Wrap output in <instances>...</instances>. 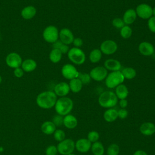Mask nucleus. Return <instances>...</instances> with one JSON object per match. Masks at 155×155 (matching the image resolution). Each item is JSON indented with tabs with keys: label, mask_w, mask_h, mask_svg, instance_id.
Returning <instances> with one entry per match:
<instances>
[{
	"label": "nucleus",
	"mask_w": 155,
	"mask_h": 155,
	"mask_svg": "<svg viewBox=\"0 0 155 155\" xmlns=\"http://www.w3.org/2000/svg\"><path fill=\"white\" fill-rule=\"evenodd\" d=\"M68 85L70 87V91L74 93H79L82 90L83 86L82 82L78 78L70 80L68 83Z\"/></svg>",
	"instance_id": "nucleus-25"
},
{
	"label": "nucleus",
	"mask_w": 155,
	"mask_h": 155,
	"mask_svg": "<svg viewBox=\"0 0 155 155\" xmlns=\"http://www.w3.org/2000/svg\"><path fill=\"white\" fill-rule=\"evenodd\" d=\"M117 114H118V117H119L120 119H124L127 117L128 114V112L125 108H120L117 111Z\"/></svg>",
	"instance_id": "nucleus-41"
},
{
	"label": "nucleus",
	"mask_w": 155,
	"mask_h": 155,
	"mask_svg": "<svg viewBox=\"0 0 155 155\" xmlns=\"http://www.w3.org/2000/svg\"><path fill=\"white\" fill-rule=\"evenodd\" d=\"M98 102L103 108H111L117 104L118 98L113 91L110 90L105 91L99 96Z\"/></svg>",
	"instance_id": "nucleus-2"
},
{
	"label": "nucleus",
	"mask_w": 155,
	"mask_h": 155,
	"mask_svg": "<svg viewBox=\"0 0 155 155\" xmlns=\"http://www.w3.org/2000/svg\"><path fill=\"white\" fill-rule=\"evenodd\" d=\"M137 14L134 9L129 8L127 10L123 15L122 19L125 25H130L132 24L136 19Z\"/></svg>",
	"instance_id": "nucleus-18"
},
{
	"label": "nucleus",
	"mask_w": 155,
	"mask_h": 155,
	"mask_svg": "<svg viewBox=\"0 0 155 155\" xmlns=\"http://www.w3.org/2000/svg\"><path fill=\"white\" fill-rule=\"evenodd\" d=\"M1 82H2V77L0 76V84L1 83Z\"/></svg>",
	"instance_id": "nucleus-47"
},
{
	"label": "nucleus",
	"mask_w": 155,
	"mask_h": 155,
	"mask_svg": "<svg viewBox=\"0 0 155 155\" xmlns=\"http://www.w3.org/2000/svg\"><path fill=\"white\" fill-rule=\"evenodd\" d=\"M133 34L132 28L128 25H125L120 29V35L124 39L130 38Z\"/></svg>",
	"instance_id": "nucleus-32"
},
{
	"label": "nucleus",
	"mask_w": 155,
	"mask_h": 155,
	"mask_svg": "<svg viewBox=\"0 0 155 155\" xmlns=\"http://www.w3.org/2000/svg\"><path fill=\"white\" fill-rule=\"evenodd\" d=\"M21 16L27 20L33 18L36 14V9L33 5H28L25 7L21 10Z\"/></svg>",
	"instance_id": "nucleus-19"
},
{
	"label": "nucleus",
	"mask_w": 155,
	"mask_h": 155,
	"mask_svg": "<svg viewBox=\"0 0 155 155\" xmlns=\"http://www.w3.org/2000/svg\"><path fill=\"white\" fill-rule=\"evenodd\" d=\"M53 44V48H56L59 50L62 54H66L70 50L68 45H66L62 42L59 39L54 42Z\"/></svg>",
	"instance_id": "nucleus-31"
},
{
	"label": "nucleus",
	"mask_w": 155,
	"mask_h": 155,
	"mask_svg": "<svg viewBox=\"0 0 155 155\" xmlns=\"http://www.w3.org/2000/svg\"><path fill=\"white\" fill-rule=\"evenodd\" d=\"M36 62L32 59H26L22 61L21 64V68L24 72H31L36 69Z\"/></svg>",
	"instance_id": "nucleus-21"
},
{
	"label": "nucleus",
	"mask_w": 155,
	"mask_h": 155,
	"mask_svg": "<svg viewBox=\"0 0 155 155\" xmlns=\"http://www.w3.org/2000/svg\"><path fill=\"white\" fill-rule=\"evenodd\" d=\"M89 74L91 79L100 82L105 80L108 74V70L104 66H97L93 68Z\"/></svg>",
	"instance_id": "nucleus-10"
},
{
	"label": "nucleus",
	"mask_w": 155,
	"mask_h": 155,
	"mask_svg": "<svg viewBox=\"0 0 155 155\" xmlns=\"http://www.w3.org/2000/svg\"><path fill=\"white\" fill-rule=\"evenodd\" d=\"M58 153L57 147L54 145H50L45 150L46 155H56Z\"/></svg>",
	"instance_id": "nucleus-40"
},
{
	"label": "nucleus",
	"mask_w": 155,
	"mask_h": 155,
	"mask_svg": "<svg viewBox=\"0 0 155 155\" xmlns=\"http://www.w3.org/2000/svg\"><path fill=\"white\" fill-rule=\"evenodd\" d=\"M54 138L58 142H61L65 139V132L60 129L56 130L54 132Z\"/></svg>",
	"instance_id": "nucleus-35"
},
{
	"label": "nucleus",
	"mask_w": 155,
	"mask_h": 155,
	"mask_svg": "<svg viewBox=\"0 0 155 155\" xmlns=\"http://www.w3.org/2000/svg\"><path fill=\"white\" fill-rule=\"evenodd\" d=\"M112 25L113 27L117 29H120L122 28L125 24L122 19V18H115L112 20Z\"/></svg>",
	"instance_id": "nucleus-37"
},
{
	"label": "nucleus",
	"mask_w": 155,
	"mask_h": 155,
	"mask_svg": "<svg viewBox=\"0 0 155 155\" xmlns=\"http://www.w3.org/2000/svg\"><path fill=\"white\" fill-rule=\"evenodd\" d=\"M91 147V142L87 139L82 138L78 139L75 143L76 149L81 153H84L88 152Z\"/></svg>",
	"instance_id": "nucleus-16"
},
{
	"label": "nucleus",
	"mask_w": 155,
	"mask_h": 155,
	"mask_svg": "<svg viewBox=\"0 0 155 155\" xmlns=\"http://www.w3.org/2000/svg\"><path fill=\"white\" fill-rule=\"evenodd\" d=\"M140 131L145 136H151L155 132V125L152 122H144L140 126Z\"/></svg>",
	"instance_id": "nucleus-20"
},
{
	"label": "nucleus",
	"mask_w": 155,
	"mask_h": 155,
	"mask_svg": "<svg viewBox=\"0 0 155 155\" xmlns=\"http://www.w3.org/2000/svg\"><path fill=\"white\" fill-rule=\"evenodd\" d=\"M5 62L7 66L12 68H16L21 66L22 59L21 56L15 52H12L5 58Z\"/></svg>",
	"instance_id": "nucleus-12"
},
{
	"label": "nucleus",
	"mask_w": 155,
	"mask_h": 155,
	"mask_svg": "<svg viewBox=\"0 0 155 155\" xmlns=\"http://www.w3.org/2000/svg\"><path fill=\"white\" fill-rule=\"evenodd\" d=\"M133 155H148V154L145 151L141 150H139L136 151Z\"/></svg>",
	"instance_id": "nucleus-45"
},
{
	"label": "nucleus",
	"mask_w": 155,
	"mask_h": 155,
	"mask_svg": "<svg viewBox=\"0 0 155 155\" xmlns=\"http://www.w3.org/2000/svg\"><path fill=\"white\" fill-rule=\"evenodd\" d=\"M41 130L45 134H51L55 131L56 126L52 121H45L41 125Z\"/></svg>",
	"instance_id": "nucleus-26"
},
{
	"label": "nucleus",
	"mask_w": 155,
	"mask_h": 155,
	"mask_svg": "<svg viewBox=\"0 0 155 155\" xmlns=\"http://www.w3.org/2000/svg\"><path fill=\"white\" fill-rule=\"evenodd\" d=\"M74 39V36L73 33L67 28H62L59 31V39L66 45H68L72 44Z\"/></svg>",
	"instance_id": "nucleus-13"
},
{
	"label": "nucleus",
	"mask_w": 155,
	"mask_h": 155,
	"mask_svg": "<svg viewBox=\"0 0 155 155\" xmlns=\"http://www.w3.org/2000/svg\"><path fill=\"white\" fill-rule=\"evenodd\" d=\"M63 121L64 117H62V116L58 114L57 115H55L52 119V122L56 127H61L62 125H63Z\"/></svg>",
	"instance_id": "nucleus-38"
},
{
	"label": "nucleus",
	"mask_w": 155,
	"mask_h": 155,
	"mask_svg": "<svg viewBox=\"0 0 155 155\" xmlns=\"http://www.w3.org/2000/svg\"><path fill=\"white\" fill-rule=\"evenodd\" d=\"M59 31L56 26L52 25H48L43 31V38L47 42L53 44L59 39Z\"/></svg>",
	"instance_id": "nucleus-6"
},
{
	"label": "nucleus",
	"mask_w": 155,
	"mask_h": 155,
	"mask_svg": "<svg viewBox=\"0 0 155 155\" xmlns=\"http://www.w3.org/2000/svg\"><path fill=\"white\" fill-rule=\"evenodd\" d=\"M99 139V134L96 131H91L88 133L87 139L91 142H96Z\"/></svg>",
	"instance_id": "nucleus-36"
},
{
	"label": "nucleus",
	"mask_w": 155,
	"mask_h": 155,
	"mask_svg": "<svg viewBox=\"0 0 155 155\" xmlns=\"http://www.w3.org/2000/svg\"><path fill=\"white\" fill-rule=\"evenodd\" d=\"M119 147L116 143L111 144L107 148V155H118L119 153Z\"/></svg>",
	"instance_id": "nucleus-34"
},
{
	"label": "nucleus",
	"mask_w": 155,
	"mask_h": 155,
	"mask_svg": "<svg viewBox=\"0 0 155 155\" xmlns=\"http://www.w3.org/2000/svg\"><path fill=\"white\" fill-rule=\"evenodd\" d=\"M13 74L16 78H22L24 76V71L21 67H18L14 69Z\"/></svg>",
	"instance_id": "nucleus-42"
},
{
	"label": "nucleus",
	"mask_w": 155,
	"mask_h": 155,
	"mask_svg": "<svg viewBox=\"0 0 155 155\" xmlns=\"http://www.w3.org/2000/svg\"><path fill=\"white\" fill-rule=\"evenodd\" d=\"M138 50L140 53L145 56H151L154 51L153 45L147 41H143L140 42L138 46Z\"/></svg>",
	"instance_id": "nucleus-14"
},
{
	"label": "nucleus",
	"mask_w": 155,
	"mask_h": 155,
	"mask_svg": "<svg viewBox=\"0 0 155 155\" xmlns=\"http://www.w3.org/2000/svg\"><path fill=\"white\" fill-rule=\"evenodd\" d=\"M118 117L117 110L113 108H108L104 113V118L107 122H113Z\"/></svg>",
	"instance_id": "nucleus-24"
},
{
	"label": "nucleus",
	"mask_w": 155,
	"mask_h": 155,
	"mask_svg": "<svg viewBox=\"0 0 155 155\" xmlns=\"http://www.w3.org/2000/svg\"><path fill=\"white\" fill-rule=\"evenodd\" d=\"M128 89L124 84H121L115 88V94L119 99H126L128 96Z\"/></svg>",
	"instance_id": "nucleus-23"
},
{
	"label": "nucleus",
	"mask_w": 155,
	"mask_h": 155,
	"mask_svg": "<svg viewBox=\"0 0 155 155\" xmlns=\"http://www.w3.org/2000/svg\"><path fill=\"white\" fill-rule=\"evenodd\" d=\"M78 70L74 65L71 64H64L61 68V74L62 76L68 80H71L77 78L79 74Z\"/></svg>",
	"instance_id": "nucleus-11"
},
{
	"label": "nucleus",
	"mask_w": 155,
	"mask_h": 155,
	"mask_svg": "<svg viewBox=\"0 0 155 155\" xmlns=\"http://www.w3.org/2000/svg\"><path fill=\"white\" fill-rule=\"evenodd\" d=\"M70 89L68 83L65 82H61L57 84L54 88V92L56 96L60 97L66 96L70 92Z\"/></svg>",
	"instance_id": "nucleus-15"
},
{
	"label": "nucleus",
	"mask_w": 155,
	"mask_h": 155,
	"mask_svg": "<svg viewBox=\"0 0 155 155\" xmlns=\"http://www.w3.org/2000/svg\"><path fill=\"white\" fill-rule=\"evenodd\" d=\"M125 79L120 71H111L108 73L105 79V84L107 88L112 89L115 88L119 85L123 84Z\"/></svg>",
	"instance_id": "nucleus-4"
},
{
	"label": "nucleus",
	"mask_w": 155,
	"mask_h": 155,
	"mask_svg": "<svg viewBox=\"0 0 155 155\" xmlns=\"http://www.w3.org/2000/svg\"><path fill=\"white\" fill-rule=\"evenodd\" d=\"M56 101L57 96L52 91H45L39 93L36 100L37 105L44 109H49L53 107Z\"/></svg>",
	"instance_id": "nucleus-1"
},
{
	"label": "nucleus",
	"mask_w": 155,
	"mask_h": 155,
	"mask_svg": "<svg viewBox=\"0 0 155 155\" xmlns=\"http://www.w3.org/2000/svg\"><path fill=\"white\" fill-rule=\"evenodd\" d=\"M104 67L110 71H120L122 67L120 62L115 59H107L105 61L104 64Z\"/></svg>",
	"instance_id": "nucleus-17"
},
{
	"label": "nucleus",
	"mask_w": 155,
	"mask_h": 155,
	"mask_svg": "<svg viewBox=\"0 0 155 155\" xmlns=\"http://www.w3.org/2000/svg\"><path fill=\"white\" fill-rule=\"evenodd\" d=\"M147 25L150 31L155 33V16H152L150 18L148 19Z\"/></svg>",
	"instance_id": "nucleus-39"
},
{
	"label": "nucleus",
	"mask_w": 155,
	"mask_h": 155,
	"mask_svg": "<svg viewBox=\"0 0 155 155\" xmlns=\"http://www.w3.org/2000/svg\"><path fill=\"white\" fill-rule=\"evenodd\" d=\"M124 79L131 80L136 76V71L132 67H125L121 71Z\"/></svg>",
	"instance_id": "nucleus-29"
},
{
	"label": "nucleus",
	"mask_w": 155,
	"mask_h": 155,
	"mask_svg": "<svg viewBox=\"0 0 155 155\" xmlns=\"http://www.w3.org/2000/svg\"><path fill=\"white\" fill-rule=\"evenodd\" d=\"M63 125L68 129H73L78 125V120L72 114H67L64 117Z\"/></svg>",
	"instance_id": "nucleus-22"
},
{
	"label": "nucleus",
	"mask_w": 155,
	"mask_h": 155,
	"mask_svg": "<svg viewBox=\"0 0 155 155\" xmlns=\"http://www.w3.org/2000/svg\"><path fill=\"white\" fill-rule=\"evenodd\" d=\"M154 133H155V132H154Z\"/></svg>",
	"instance_id": "nucleus-49"
},
{
	"label": "nucleus",
	"mask_w": 155,
	"mask_h": 155,
	"mask_svg": "<svg viewBox=\"0 0 155 155\" xmlns=\"http://www.w3.org/2000/svg\"><path fill=\"white\" fill-rule=\"evenodd\" d=\"M102 56V53L99 48L93 49L89 54V59L91 62L96 64L99 62Z\"/></svg>",
	"instance_id": "nucleus-27"
},
{
	"label": "nucleus",
	"mask_w": 155,
	"mask_h": 155,
	"mask_svg": "<svg viewBox=\"0 0 155 155\" xmlns=\"http://www.w3.org/2000/svg\"><path fill=\"white\" fill-rule=\"evenodd\" d=\"M62 53L56 48H53L49 54V59L50 61L54 64L60 62L62 57Z\"/></svg>",
	"instance_id": "nucleus-28"
},
{
	"label": "nucleus",
	"mask_w": 155,
	"mask_h": 155,
	"mask_svg": "<svg viewBox=\"0 0 155 155\" xmlns=\"http://www.w3.org/2000/svg\"><path fill=\"white\" fill-rule=\"evenodd\" d=\"M153 16H155V6L153 8Z\"/></svg>",
	"instance_id": "nucleus-46"
},
{
	"label": "nucleus",
	"mask_w": 155,
	"mask_h": 155,
	"mask_svg": "<svg viewBox=\"0 0 155 155\" xmlns=\"http://www.w3.org/2000/svg\"><path fill=\"white\" fill-rule=\"evenodd\" d=\"M73 108V101L68 97H61L57 99L54 105L56 113L61 116L68 114Z\"/></svg>",
	"instance_id": "nucleus-3"
},
{
	"label": "nucleus",
	"mask_w": 155,
	"mask_h": 155,
	"mask_svg": "<svg viewBox=\"0 0 155 155\" xmlns=\"http://www.w3.org/2000/svg\"><path fill=\"white\" fill-rule=\"evenodd\" d=\"M67 56L69 60L75 65H82L85 62L86 59L84 51L80 48L74 47L70 48L67 53Z\"/></svg>",
	"instance_id": "nucleus-5"
},
{
	"label": "nucleus",
	"mask_w": 155,
	"mask_h": 155,
	"mask_svg": "<svg viewBox=\"0 0 155 155\" xmlns=\"http://www.w3.org/2000/svg\"><path fill=\"white\" fill-rule=\"evenodd\" d=\"M117 48V44L114 41L111 39H107L101 43L99 49L102 54L111 55L116 52Z\"/></svg>",
	"instance_id": "nucleus-9"
},
{
	"label": "nucleus",
	"mask_w": 155,
	"mask_h": 155,
	"mask_svg": "<svg viewBox=\"0 0 155 155\" xmlns=\"http://www.w3.org/2000/svg\"><path fill=\"white\" fill-rule=\"evenodd\" d=\"M75 148V143L71 139H66L60 142L58 146V151L62 155L71 154Z\"/></svg>",
	"instance_id": "nucleus-7"
},
{
	"label": "nucleus",
	"mask_w": 155,
	"mask_h": 155,
	"mask_svg": "<svg viewBox=\"0 0 155 155\" xmlns=\"http://www.w3.org/2000/svg\"><path fill=\"white\" fill-rule=\"evenodd\" d=\"M68 155H74V154H73L71 153V154H68Z\"/></svg>",
	"instance_id": "nucleus-48"
},
{
	"label": "nucleus",
	"mask_w": 155,
	"mask_h": 155,
	"mask_svg": "<svg viewBox=\"0 0 155 155\" xmlns=\"http://www.w3.org/2000/svg\"><path fill=\"white\" fill-rule=\"evenodd\" d=\"M91 151L94 155H104V147L103 144L99 141L93 143L91 147Z\"/></svg>",
	"instance_id": "nucleus-30"
},
{
	"label": "nucleus",
	"mask_w": 155,
	"mask_h": 155,
	"mask_svg": "<svg viewBox=\"0 0 155 155\" xmlns=\"http://www.w3.org/2000/svg\"><path fill=\"white\" fill-rule=\"evenodd\" d=\"M135 11L137 16L143 19H148L153 16V7L145 3L138 5Z\"/></svg>",
	"instance_id": "nucleus-8"
},
{
	"label": "nucleus",
	"mask_w": 155,
	"mask_h": 155,
	"mask_svg": "<svg viewBox=\"0 0 155 155\" xmlns=\"http://www.w3.org/2000/svg\"><path fill=\"white\" fill-rule=\"evenodd\" d=\"M119 104V105L121 107V108H125L128 105V101L126 99H120Z\"/></svg>",
	"instance_id": "nucleus-44"
},
{
	"label": "nucleus",
	"mask_w": 155,
	"mask_h": 155,
	"mask_svg": "<svg viewBox=\"0 0 155 155\" xmlns=\"http://www.w3.org/2000/svg\"><path fill=\"white\" fill-rule=\"evenodd\" d=\"M78 78L80 79V81L82 82L83 85L88 84L91 80L90 74L87 73H84V72H79Z\"/></svg>",
	"instance_id": "nucleus-33"
},
{
	"label": "nucleus",
	"mask_w": 155,
	"mask_h": 155,
	"mask_svg": "<svg viewBox=\"0 0 155 155\" xmlns=\"http://www.w3.org/2000/svg\"><path fill=\"white\" fill-rule=\"evenodd\" d=\"M72 44H73L74 47L80 48L82 46L84 42H83V40L80 38H74Z\"/></svg>",
	"instance_id": "nucleus-43"
}]
</instances>
